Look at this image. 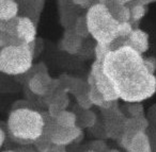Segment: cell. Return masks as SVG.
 <instances>
[{"instance_id": "17", "label": "cell", "mask_w": 156, "mask_h": 152, "mask_svg": "<svg viewBox=\"0 0 156 152\" xmlns=\"http://www.w3.org/2000/svg\"><path fill=\"white\" fill-rule=\"evenodd\" d=\"M78 106V105H77ZM79 111L76 112L77 114V126L81 129H91L98 121V117L92 109H81L78 106Z\"/></svg>"}, {"instance_id": "1", "label": "cell", "mask_w": 156, "mask_h": 152, "mask_svg": "<svg viewBox=\"0 0 156 152\" xmlns=\"http://www.w3.org/2000/svg\"><path fill=\"white\" fill-rule=\"evenodd\" d=\"M103 70L115 85L120 100L143 102L156 93V75L145 58L129 46L110 51L102 62Z\"/></svg>"}, {"instance_id": "25", "label": "cell", "mask_w": 156, "mask_h": 152, "mask_svg": "<svg viewBox=\"0 0 156 152\" xmlns=\"http://www.w3.org/2000/svg\"><path fill=\"white\" fill-rule=\"evenodd\" d=\"M147 118L149 120V127L151 128H156V103L147 109Z\"/></svg>"}, {"instance_id": "18", "label": "cell", "mask_w": 156, "mask_h": 152, "mask_svg": "<svg viewBox=\"0 0 156 152\" xmlns=\"http://www.w3.org/2000/svg\"><path fill=\"white\" fill-rule=\"evenodd\" d=\"M55 120L58 126L63 128H72L77 126V114L76 112L64 110L55 117Z\"/></svg>"}, {"instance_id": "23", "label": "cell", "mask_w": 156, "mask_h": 152, "mask_svg": "<svg viewBox=\"0 0 156 152\" xmlns=\"http://www.w3.org/2000/svg\"><path fill=\"white\" fill-rule=\"evenodd\" d=\"M20 16L10 20H0V32L17 34V27Z\"/></svg>"}, {"instance_id": "13", "label": "cell", "mask_w": 156, "mask_h": 152, "mask_svg": "<svg viewBox=\"0 0 156 152\" xmlns=\"http://www.w3.org/2000/svg\"><path fill=\"white\" fill-rule=\"evenodd\" d=\"M20 7V16H27L37 24L44 9L45 0H17Z\"/></svg>"}, {"instance_id": "3", "label": "cell", "mask_w": 156, "mask_h": 152, "mask_svg": "<svg viewBox=\"0 0 156 152\" xmlns=\"http://www.w3.org/2000/svg\"><path fill=\"white\" fill-rule=\"evenodd\" d=\"M90 36L101 45H110L118 37L120 22L111 15L108 8L98 2L87 10Z\"/></svg>"}, {"instance_id": "22", "label": "cell", "mask_w": 156, "mask_h": 152, "mask_svg": "<svg viewBox=\"0 0 156 152\" xmlns=\"http://www.w3.org/2000/svg\"><path fill=\"white\" fill-rule=\"evenodd\" d=\"M18 45H24V43L18 37L17 34L0 32V48L8 47V46H18Z\"/></svg>"}, {"instance_id": "6", "label": "cell", "mask_w": 156, "mask_h": 152, "mask_svg": "<svg viewBox=\"0 0 156 152\" xmlns=\"http://www.w3.org/2000/svg\"><path fill=\"white\" fill-rule=\"evenodd\" d=\"M24 85L26 86L27 92L33 97H39L43 101L56 93L60 85V81L59 78L50 77L47 70L34 73Z\"/></svg>"}, {"instance_id": "31", "label": "cell", "mask_w": 156, "mask_h": 152, "mask_svg": "<svg viewBox=\"0 0 156 152\" xmlns=\"http://www.w3.org/2000/svg\"><path fill=\"white\" fill-rule=\"evenodd\" d=\"M15 149L18 152H37L33 146H18Z\"/></svg>"}, {"instance_id": "16", "label": "cell", "mask_w": 156, "mask_h": 152, "mask_svg": "<svg viewBox=\"0 0 156 152\" xmlns=\"http://www.w3.org/2000/svg\"><path fill=\"white\" fill-rule=\"evenodd\" d=\"M20 7L17 0H0V20H10L18 17Z\"/></svg>"}, {"instance_id": "10", "label": "cell", "mask_w": 156, "mask_h": 152, "mask_svg": "<svg viewBox=\"0 0 156 152\" xmlns=\"http://www.w3.org/2000/svg\"><path fill=\"white\" fill-rule=\"evenodd\" d=\"M83 39H85L79 36L73 28L65 29L64 34L59 42V48L71 56H76L83 50Z\"/></svg>"}, {"instance_id": "32", "label": "cell", "mask_w": 156, "mask_h": 152, "mask_svg": "<svg viewBox=\"0 0 156 152\" xmlns=\"http://www.w3.org/2000/svg\"><path fill=\"white\" fill-rule=\"evenodd\" d=\"M155 2L154 0H133V2L129 3V5H133V3H137V5H149L151 3Z\"/></svg>"}, {"instance_id": "15", "label": "cell", "mask_w": 156, "mask_h": 152, "mask_svg": "<svg viewBox=\"0 0 156 152\" xmlns=\"http://www.w3.org/2000/svg\"><path fill=\"white\" fill-rule=\"evenodd\" d=\"M88 84H89V96L91 99V102L93 103L94 106H98V109H106L109 107L113 104L115 102H111V101H107L104 98V96L102 95V93L98 90V88L96 87V84L94 82V79L91 75L89 73L87 78ZM117 102V101H115Z\"/></svg>"}, {"instance_id": "35", "label": "cell", "mask_w": 156, "mask_h": 152, "mask_svg": "<svg viewBox=\"0 0 156 152\" xmlns=\"http://www.w3.org/2000/svg\"><path fill=\"white\" fill-rule=\"evenodd\" d=\"M154 1H155V2H156V0H154Z\"/></svg>"}, {"instance_id": "30", "label": "cell", "mask_w": 156, "mask_h": 152, "mask_svg": "<svg viewBox=\"0 0 156 152\" xmlns=\"http://www.w3.org/2000/svg\"><path fill=\"white\" fill-rule=\"evenodd\" d=\"M66 146H62V145H56V144H52L50 146L49 150L47 152H67Z\"/></svg>"}, {"instance_id": "14", "label": "cell", "mask_w": 156, "mask_h": 152, "mask_svg": "<svg viewBox=\"0 0 156 152\" xmlns=\"http://www.w3.org/2000/svg\"><path fill=\"white\" fill-rule=\"evenodd\" d=\"M125 152H152V146L147 131L140 132L133 137Z\"/></svg>"}, {"instance_id": "26", "label": "cell", "mask_w": 156, "mask_h": 152, "mask_svg": "<svg viewBox=\"0 0 156 152\" xmlns=\"http://www.w3.org/2000/svg\"><path fill=\"white\" fill-rule=\"evenodd\" d=\"M74 2V5H76V7H79L81 9H89L92 5H96L100 2V0H72Z\"/></svg>"}, {"instance_id": "36", "label": "cell", "mask_w": 156, "mask_h": 152, "mask_svg": "<svg viewBox=\"0 0 156 152\" xmlns=\"http://www.w3.org/2000/svg\"><path fill=\"white\" fill-rule=\"evenodd\" d=\"M124 152H125V151H124Z\"/></svg>"}, {"instance_id": "33", "label": "cell", "mask_w": 156, "mask_h": 152, "mask_svg": "<svg viewBox=\"0 0 156 152\" xmlns=\"http://www.w3.org/2000/svg\"><path fill=\"white\" fill-rule=\"evenodd\" d=\"M115 1L120 3V5H128L129 3L133 2V0H115Z\"/></svg>"}, {"instance_id": "7", "label": "cell", "mask_w": 156, "mask_h": 152, "mask_svg": "<svg viewBox=\"0 0 156 152\" xmlns=\"http://www.w3.org/2000/svg\"><path fill=\"white\" fill-rule=\"evenodd\" d=\"M90 75L93 77L94 82L96 84V87L102 93V95L104 96V98L107 101L115 102V101L120 100L119 94H118L115 85L111 82V80L108 78V76L103 70L102 62H98V61L94 60V62L91 65Z\"/></svg>"}, {"instance_id": "9", "label": "cell", "mask_w": 156, "mask_h": 152, "mask_svg": "<svg viewBox=\"0 0 156 152\" xmlns=\"http://www.w3.org/2000/svg\"><path fill=\"white\" fill-rule=\"evenodd\" d=\"M83 130L80 127H72V128H63L57 124L52 131L51 140L52 144L56 145H62V146H69L75 143H78L83 138Z\"/></svg>"}, {"instance_id": "8", "label": "cell", "mask_w": 156, "mask_h": 152, "mask_svg": "<svg viewBox=\"0 0 156 152\" xmlns=\"http://www.w3.org/2000/svg\"><path fill=\"white\" fill-rule=\"evenodd\" d=\"M149 126V120H147V116H144V117H127L123 135L118 140L119 146L123 150H125L128 147L133 137L138 133L147 131Z\"/></svg>"}, {"instance_id": "19", "label": "cell", "mask_w": 156, "mask_h": 152, "mask_svg": "<svg viewBox=\"0 0 156 152\" xmlns=\"http://www.w3.org/2000/svg\"><path fill=\"white\" fill-rule=\"evenodd\" d=\"M122 110L127 115V117H144L147 116V112H145L142 102L125 103Z\"/></svg>"}, {"instance_id": "4", "label": "cell", "mask_w": 156, "mask_h": 152, "mask_svg": "<svg viewBox=\"0 0 156 152\" xmlns=\"http://www.w3.org/2000/svg\"><path fill=\"white\" fill-rule=\"evenodd\" d=\"M34 43L31 45L8 46L0 48V71L7 76L20 77L33 67Z\"/></svg>"}, {"instance_id": "34", "label": "cell", "mask_w": 156, "mask_h": 152, "mask_svg": "<svg viewBox=\"0 0 156 152\" xmlns=\"http://www.w3.org/2000/svg\"><path fill=\"white\" fill-rule=\"evenodd\" d=\"M2 152H18L16 149H8V150H3Z\"/></svg>"}, {"instance_id": "27", "label": "cell", "mask_w": 156, "mask_h": 152, "mask_svg": "<svg viewBox=\"0 0 156 152\" xmlns=\"http://www.w3.org/2000/svg\"><path fill=\"white\" fill-rule=\"evenodd\" d=\"M7 137H9V132H8L7 124H5L2 122L1 126H0V146H1V147H5Z\"/></svg>"}, {"instance_id": "5", "label": "cell", "mask_w": 156, "mask_h": 152, "mask_svg": "<svg viewBox=\"0 0 156 152\" xmlns=\"http://www.w3.org/2000/svg\"><path fill=\"white\" fill-rule=\"evenodd\" d=\"M101 110V118L104 123L107 137L113 140H119L123 135L127 115L119 106V103L115 102L111 106Z\"/></svg>"}, {"instance_id": "28", "label": "cell", "mask_w": 156, "mask_h": 152, "mask_svg": "<svg viewBox=\"0 0 156 152\" xmlns=\"http://www.w3.org/2000/svg\"><path fill=\"white\" fill-rule=\"evenodd\" d=\"M147 133H149L150 140H151L152 152H156V128H151V127H149Z\"/></svg>"}, {"instance_id": "12", "label": "cell", "mask_w": 156, "mask_h": 152, "mask_svg": "<svg viewBox=\"0 0 156 152\" xmlns=\"http://www.w3.org/2000/svg\"><path fill=\"white\" fill-rule=\"evenodd\" d=\"M127 46L132 47L133 49L143 56L150 48L149 33L139 28H135L129 36L127 37Z\"/></svg>"}, {"instance_id": "11", "label": "cell", "mask_w": 156, "mask_h": 152, "mask_svg": "<svg viewBox=\"0 0 156 152\" xmlns=\"http://www.w3.org/2000/svg\"><path fill=\"white\" fill-rule=\"evenodd\" d=\"M17 35L23 43L26 45H31L37 41V22L27 16H20L18 20L17 27Z\"/></svg>"}, {"instance_id": "21", "label": "cell", "mask_w": 156, "mask_h": 152, "mask_svg": "<svg viewBox=\"0 0 156 152\" xmlns=\"http://www.w3.org/2000/svg\"><path fill=\"white\" fill-rule=\"evenodd\" d=\"M73 29L76 33H77L79 36H81L83 39H87L90 36V31H89V26H88L87 22V16L80 15L78 16L77 19L74 22Z\"/></svg>"}, {"instance_id": "2", "label": "cell", "mask_w": 156, "mask_h": 152, "mask_svg": "<svg viewBox=\"0 0 156 152\" xmlns=\"http://www.w3.org/2000/svg\"><path fill=\"white\" fill-rule=\"evenodd\" d=\"M7 124L9 137L20 146H33L41 137L45 127L43 112L33 107L12 110Z\"/></svg>"}, {"instance_id": "29", "label": "cell", "mask_w": 156, "mask_h": 152, "mask_svg": "<svg viewBox=\"0 0 156 152\" xmlns=\"http://www.w3.org/2000/svg\"><path fill=\"white\" fill-rule=\"evenodd\" d=\"M24 107H32L30 104V101L29 100H18L15 101L12 105V110H17V109H24Z\"/></svg>"}, {"instance_id": "20", "label": "cell", "mask_w": 156, "mask_h": 152, "mask_svg": "<svg viewBox=\"0 0 156 152\" xmlns=\"http://www.w3.org/2000/svg\"><path fill=\"white\" fill-rule=\"evenodd\" d=\"M129 8H130V22L133 24V26H135L136 24H139L143 19V17L147 15V5L133 3V5H129Z\"/></svg>"}, {"instance_id": "24", "label": "cell", "mask_w": 156, "mask_h": 152, "mask_svg": "<svg viewBox=\"0 0 156 152\" xmlns=\"http://www.w3.org/2000/svg\"><path fill=\"white\" fill-rule=\"evenodd\" d=\"M108 146L104 141V139H95L93 141H90L87 144L86 150H94L96 152H106L108 150Z\"/></svg>"}]
</instances>
